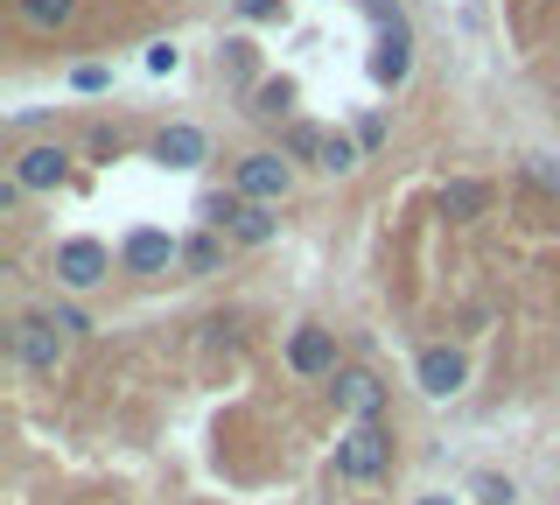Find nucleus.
I'll return each instance as SVG.
<instances>
[{"label": "nucleus", "instance_id": "5", "mask_svg": "<svg viewBox=\"0 0 560 505\" xmlns=\"http://www.w3.org/2000/svg\"><path fill=\"white\" fill-rule=\"evenodd\" d=\"M14 352H22L28 372H57V358H63L57 323H49V317H22V323H14Z\"/></svg>", "mask_w": 560, "mask_h": 505}, {"label": "nucleus", "instance_id": "9", "mask_svg": "<svg viewBox=\"0 0 560 505\" xmlns=\"http://www.w3.org/2000/svg\"><path fill=\"white\" fill-rule=\"evenodd\" d=\"M70 176V154L63 148H28L22 162H14V183L22 190H49V183H63Z\"/></svg>", "mask_w": 560, "mask_h": 505}, {"label": "nucleus", "instance_id": "20", "mask_svg": "<svg viewBox=\"0 0 560 505\" xmlns=\"http://www.w3.org/2000/svg\"><path fill=\"white\" fill-rule=\"evenodd\" d=\"M323 141H329V134H315V127H294V134H288V154H323Z\"/></svg>", "mask_w": 560, "mask_h": 505}, {"label": "nucleus", "instance_id": "10", "mask_svg": "<svg viewBox=\"0 0 560 505\" xmlns=\"http://www.w3.org/2000/svg\"><path fill=\"white\" fill-rule=\"evenodd\" d=\"M203 154H210L203 127H162V141H154V162H168V169H197Z\"/></svg>", "mask_w": 560, "mask_h": 505}, {"label": "nucleus", "instance_id": "7", "mask_svg": "<svg viewBox=\"0 0 560 505\" xmlns=\"http://www.w3.org/2000/svg\"><path fill=\"white\" fill-rule=\"evenodd\" d=\"M288 365H294V372H337V337H329V330H294V344H288Z\"/></svg>", "mask_w": 560, "mask_h": 505}, {"label": "nucleus", "instance_id": "6", "mask_svg": "<svg viewBox=\"0 0 560 505\" xmlns=\"http://www.w3.org/2000/svg\"><path fill=\"white\" fill-rule=\"evenodd\" d=\"M413 372H420V393H434V400L463 393V352H448V344H428Z\"/></svg>", "mask_w": 560, "mask_h": 505}, {"label": "nucleus", "instance_id": "23", "mask_svg": "<svg viewBox=\"0 0 560 505\" xmlns=\"http://www.w3.org/2000/svg\"><path fill=\"white\" fill-rule=\"evenodd\" d=\"M273 8H280V0H238V14H245V22H267Z\"/></svg>", "mask_w": 560, "mask_h": 505}, {"label": "nucleus", "instance_id": "13", "mask_svg": "<svg viewBox=\"0 0 560 505\" xmlns=\"http://www.w3.org/2000/svg\"><path fill=\"white\" fill-rule=\"evenodd\" d=\"M14 8H22L28 28H63L70 14H78V0H14Z\"/></svg>", "mask_w": 560, "mask_h": 505}, {"label": "nucleus", "instance_id": "11", "mask_svg": "<svg viewBox=\"0 0 560 505\" xmlns=\"http://www.w3.org/2000/svg\"><path fill=\"white\" fill-rule=\"evenodd\" d=\"M337 400L350 414H358V422H378V408H385V387L372 372H337Z\"/></svg>", "mask_w": 560, "mask_h": 505}, {"label": "nucleus", "instance_id": "1", "mask_svg": "<svg viewBox=\"0 0 560 505\" xmlns=\"http://www.w3.org/2000/svg\"><path fill=\"white\" fill-rule=\"evenodd\" d=\"M364 14H372V28H378L372 78L378 84H407V71H413V28H407V14H399L393 0H364Z\"/></svg>", "mask_w": 560, "mask_h": 505}, {"label": "nucleus", "instance_id": "15", "mask_svg": "<svg viewBox=\"0 0 560 505\" xmlns=\"http://www.w3.org/2000/svg\"><path fill=\"white\" fill-rule=\"evenodd\" d=\"M232 232L245 239V246H267V239H273V211H267V204H245V218L232 225Z\"/></svg>", "mask_w": 560, "mask_h": 505}, {"label": "nucleus", "instance_id": "24", "mask_svg": "<svg viewBox=\"0 0 560 505\" xmlns=\"http://www.w3.org/2000/svg\"><path fill=\"white\" fill-rule=\"evenodd\" d=\"M420 505H448V498H420Z\"/></svg>", "mask_w": 560, "mask_h": 505}, {"label": "nucleus", "instance_id": "18", "mask_svg": "<svg viewBox=\"0 0 560 505\" xmlns=\"http://www.w3.org/2000/svg\"><path fill=\"white\" fill-rule=\"evenodd\" d=\"M294 106V84H259V106L253 113H267V119H280V113H288Z\"/></svg>", "mask_w": 560, "mask_h": 505}, {"label": "nucleus", "instance_id": "22", "mask_svg": "<svg viewBox=\"0 0 560 505\" xmlns=\"http://www.w3.org/2000/svg\"><path fill=\"white\" fill-rule=\"evenodd\" d=\"M533 176L547 183V190H560V162H553V154H533Z\"/></svg>", "mask_w": 560, "mask_h": 505}, {"label": "nucleus", "instance_id": "4", "mask_svg": "<svg viewBox=\"0 0 560 505\" xmlns=\"http://www.w3.org/2000/svg\"><path fill=\"white\" fill-rule=\"evenodd\" d=\"M238 197L245 204H280L288 197V162H280V154H245L238 162Z\"/></svg>", "mask_w": 560, "mask_h": 505}, {"label": "nucleus", "instance_id": "14", "mask_svg": "<svg viewBox=\"0 0 560 505\" xmlns=\"http://www.w3.org/2000/svg\"><path fill=\"white\" fill-rule=\"evenodd\" d=\"M218 260H224V246L210 232H197V239H183V267L189 274H218Z\"/></svg>", "mask_w": 560, "mask_h": 505}, {"label": "nucleus", "instance_id": "21", "mask_svg": "<svg viewBox=\"0 0 560 505\" xmlns=\"http://www.w3.org/2000/svg\"><path fill=\"white\" fill-rule=\"evenodd\" d=\"M477 498L483 505H512V478H477Z\"/></svg>", "mask_w": 560, "mask_h": 505}, {"label": "nucleus", "instance_id": "19", "mask_svg": "<svg viewBox=\"0 0 560 505\" xmlns=\"http://www.w3.org/2000/svg\"><path fill=\"white\" fill-rule=\"evenodd\" d=\"M70 84H78V92H105L113 71H105V64H78V78H70Z\"/></svg>", "mask_w": 560, "mask_h": 505}, {"label": "nucleus", "instance_id": "2", "mask_svg": "<svg viewBox=\"0 0 560 505\" xmlns=\"http://www.w3.org/2000/svg\"><path fill=\"white\" fill-rule=\"evenodd\" d=\"M385 463H393V435H385L378 422H358L337 443V478H350V484H372Z\"/></svg>", "mask_w": 560, "mask_h": 505}, {"label": "nucleus", "instance_id": "3", "mask_svg": "<svg viewBox=\"0 0 560 505\" xmlns=\"http://www.w3.org/2000/svg\"><path fill=\"white\" fill-rule=\"evenodd\" d=\"M105 267H113V253H105L98 239H63L57 246V282L63 288H98Z\"/></svg>", "mask_w": 560, "mask_h": 505}, {"label": "nucleus", "instance_id": "17", "mask_svg": "<svg viewBox=\"0 0 560 505\" xmlns=\"http://www.w3.org/2000/svg\"><path fill=\"white\" fill-rule=\"evenodd\" d=\"M350 162H358V141H350V134H329V141H323V169H329V176H343Z\"/></svg>", "mask_w": 560, "mask_h": 505}, {"label": "nucleus", "instance_id": "16", "mask_svg": "<svg viewBox=\"0 0 560 505\" xmlns=\"http://www.w3.org/2000/svg\"><path fill=\"white\" fill-rule=\"evenodd\" d=\"M197 211H203V225H238V218H245V197H224V190H210Z\"/></svg>", "mask_w": 560, "mask_h": 505}, {"label": "nucleus", "instance_id": "12", "mask_svg": "<svg viewBox=\"0 0 560 505\" xmlns=\"http://www.w3.org/2000/svg\"><path fill=\"white\" fill-rule=\"evenodd\" d=\"M483 204H490V183H477V176L442 183V218H483Z\"/></svg>", "mask_w": 560, "mask_h": 505}, {"label": "nucleus", "instance_id": "8", "mask_svg": "<svg viewBox=\"0 0 560 505\" xmlns=\"http://www.w3.org/2000/svg\"><path fill=\"white\" fill-rule=\"evenodd\" d=\"M175 260H183V246H175L168 232H133V239H127V267H133V274H168Z\"/></svg>", "mask_w": 560, "mask_h": 505}]
</instances>
